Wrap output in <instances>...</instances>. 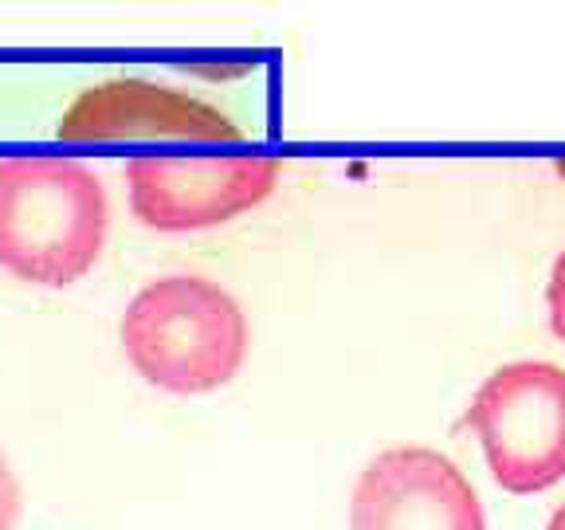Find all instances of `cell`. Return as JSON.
<instances>
[{
    "label": "cell",
    "mask_w": 565,
    "mask_h": 530,
    "mask_svg": "<svg viewBox=\"0 0 565 530\" xmlns=\"http://www.w3.org/2000/svg\"><path fill=\"white\" fill-rule=\"evenodd\" d=\"M110 205L99 173L83 161H0V267L24 283L67 287L99 264Z\"/></svg>",
    "instance_id": "obj_1"
},
{
    "label": "cell",
    "mask_w": 565,
    "mask_h": 530,
    "mask_svg": "<svg viewBox=\"0 0 565 530\" xmlns=\"http://www.w3.org/2000/svg\"><path fill=\"white\" fill-rule=\"evenodd\" d=\"M122 350L130 366L165 393H212L244 366L248 318L220 283L165 275L130 299Z\"/></svg>",
    "instance_id": "obj_2"
},
{
    "label": "cell",
    "mask_w": 565,
    "mask_h": 530,
    "mask_svg": "<svg viewBox=\"0 0 565 530\" xmlns=\"http://www.w3.org/2000/svg\"><path fill=\"white\" fill-rule=\"evenodd\" d=\"M491 476L511 495H538L565 476V370L514 362L495 370L467 409Z\"/></svg>",
    "instance_id": "obj_3"
},
{
    "label": "cell",
    "mask_w": 565,
    "mask_h": 530,
    "mask_svg": "<svg viewBox=\"0 0 565 530\" xmlns=\"http://www.w3.org/2000/svg\"><path fill=\"white\" fill-rule=\"evenodd\" d=\"M130 209L157 232H193L236 220L263 205L279 185V161L263 154L224 158H134L126 165Z\"/></svg>",
    "instance_id": "obj_4"
},
{
    "label": "cell",
    "mask_w": 565,
    "mask_h": 530,
    "mask_svg": "<svg viewBox=\"0 0 565 530\" xmlns=\"http://www.w3.org/2000/svg\"><path fill=\"white\" fill-rule=\"evenodd\" d=\"M350 530H487L460 468L432 448H389L361 472Z\"/></svg>",
    "instance_id": "obj_5"
},
{
    "label": "cell",
    "mask_w": 565,
    "mask_h": 530,
    "mask_svg": "<svg viewBox=\"0 0 565 530\" xmlns=\"http://www.w3.org/2000/svg\"><path fill=\"white\" fill-rule=\"evenodd\" d=\"M59 142H244V130L216 106L150 79H106L63 110Z\"/></svg>",
    "instance_id": "obj_6"
},
{
    "label": "cell",
    "mask_w": 565,
    "mask_h": 530,
    "mask_svg": "<svg viewBox=\"0 0 565 530\" xmlns=\"http://www.w3.org/2000/svg\"><path fill=\"white\" fill-rule=\"evenodd\" d=\"M16 519H20V479L0 452V530H16Z\"/></svg>",
    "instance_id": "obj_7"
},
{
    "label": "cell",
    "mask_w": 565,
    "mask_h": 530,
    "mask_svg": "<svg viewBox=\"0 0 565 530\" xmlns=\"http://www.w3.org/2000/svg\"><path fill=\"white\" fill-rule=\"evenodd\" d=\"M546 303H550V322H554V334L565 342V252L554 264L550 275V291H546Z\"/></svg>",
    "instance_id": "obj_8"
},
{
    "label": "cell",
    "mask_w": 565,
    "mask_h": 530,
    "mask_svg": "<svg viewBox=\"0 0 565 530\" xmlns=\"http://www.w3.org/2000/svg\"><path fill=\"white\" fill-rule=\"evenodd\" d=\"M546 530H565V507H558V511H554V519H550V527Z\"/></svg>",
    "instance_id": "obj_9"
}]
</instances>
